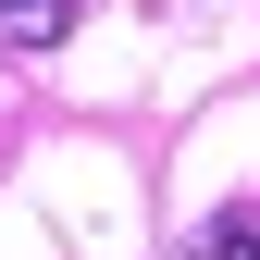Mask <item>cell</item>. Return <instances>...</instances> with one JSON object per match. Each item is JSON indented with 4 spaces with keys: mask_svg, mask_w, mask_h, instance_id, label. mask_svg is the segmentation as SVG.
Here are the masks:
<instances>
[{
    "mask_svg": "<svg viewBox=\"0 0 260 260\" xmlns=\"http://www.w3.org/2000/svg\"><path fill=\"white\" fill-rule=\"evenodd\" d=\"M186 260H260V211H211L186 236Z\"/></svg>",
    "mask_w": 260,
    "mask_h": 260,
    "instance_id": "cell-2",
    "label": "cell"
},
{
    "mask_svg": "<svg viewBox=\"0 0 260 260\" xmlns=\"http://www.w3.org/2000/svg\"><path fill=\"white\" fill-rule=\"evenodd\" d=\"M75 38V0H0V50H62Z\"/></svg>",
    "mask_w": 260,
    "mask_h": 260,
    "instance_id": "cell-1",
    "label": "cell"
}]
</instances>
